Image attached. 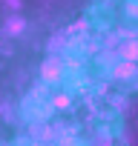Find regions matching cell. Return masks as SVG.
Returning a JSON list of instances; mask_svg holds the SVG:
<instances>
[{"mask_svg": "<svg viewBox=\"0 0 138 146\" xmlns=\"http://www.w3.org/2000/svg\"><path fill=\"white\" fill-rule=\"evenodd\" d=\"M98 146H109V132H98Z\"/></svg>", "mask_w": 138, "mask_h": 146, "instance_id": "obj_5", "label": "cell"}, {"mask_svg": "<svg viewBox=\"0 0 138 146\" xmlns=\"http://www.w3.org/2000/svg\"><path fill=\"white\" fill-rule=\"evenodd\" d=\"M121 60L138 63V40H127V43L121 46Z\"/></svg>", "mask_w": 138, "mask_h": 146, "instance_id": "obj_3", "label": "cell"}, {"mask_svg": "<svg viewBox=\"0 0 138 146\" xmlns=\"http://www.w3.org/2000/svg\"><path fill=\"white\" fill-rule=\"evenodd\" d=\"M138 75V63H129V60H118L115 63V78L118 80H132Z\"/></svg>", "mask_w": 138, "mask_h": 146, "instance_id": "obj_1", "label": "cell"}, {"mask_svg": "<svg viewBox=\"0 0 138 146\" xmlns=\"http://www.w3.org/2000/svg\"><path fill=\"white\" fill-rule=\"evenodd\" d=\"M40 75H43V80H58L60 75H63V72H60V60L58 57H49V60H43V72H40Z\"/></svg>", "mask_w": 138, "mask_h": 146, "instance_id": "obj_2", "label": "cell"}, {"mask_svg": "<svg viewBox=\"0 0 138 146\" xmlns=\"http://www.w3.org/2000/svg\"><path fill=\"white\" fill-rule=\"evenodd\" d=\"M55 106H58V109H66V106H69V98H66V95H55Z\"/></svg>", "mask_w": 138, "mask_h": 146, "instance_id": "obj_4", "label": "cell"}]
</instances>
